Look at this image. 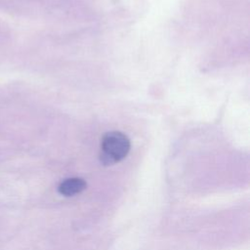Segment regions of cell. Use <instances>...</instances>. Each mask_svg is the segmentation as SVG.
<instances>
[{
    "instance_id": "obj_1",
    "label": "cell",
    "mask_w": 250,
    "mask_h": 250,
    "mask_svg": "<svg viewBox=\"0 0 250 250\" xmlns=\"http://www.w3.org/2000/svg\"><path fill=\"white\" fill-rule=\"evenodd\" d=\"M130 141L126 135L118 131L107 132L101 143L100 160L104 165H112L124 159L130 150Z\"/></svg>"
},
{
    "instance_id": "obj_2",
    "label": "cell",
    "mask_w": 250,
    "mask_h": 250,
    "mask_svg": "<svg viewBox=\"0 0 250 250\" xmlns=\"http://www.w3.org/2000/svg\"><path fill=\"white\" fill-rule=\"evenodd\" d=\"M87 187L86 182L81 178H68L62 181L59 187L58 191L64 196H73L82 192Z\"/></svg>"
}]
</instances>
